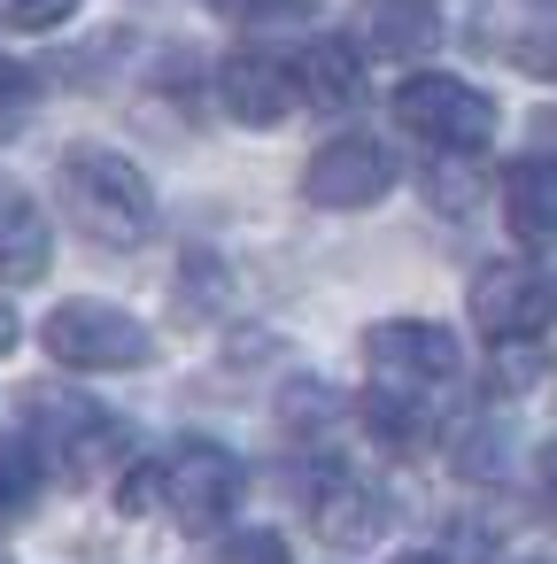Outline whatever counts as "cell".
I'll return each instance as SVG.
<instances>
[{
  "label": "cell",
  "mask_w": 557,
  "mask_h": 564,
  "mask_svg": "<svg viewBox=\"0 0 557 564\" xmlns=\"http://www.w3.org/2000/svg\"><path fill=\"white\" fill-rule=\"evenodd\" d=\"M55 194H63L71 225L101 248H140L156 232V194L117 148H71L55 171Z\"/></svg>",
  "instance_id": "6da1fadb"
},
{
  "label": "cell",
  "mask_w": 557,
  "mask_h": 564,
  "mask_svg": "<svg viewBox=\"0 0 557 564\" xmlns=\"http://www.w3.org/2000/svg\"><path fill=\"white\" fill-rule=\"evenodd\" d=\"M125 502H156L179 533H210V525L233 518V502H240V464H233L217 441H179V448H163V456L125 487Z\"/></svg>",
  "instance_id": "7a4b0ae2"
},
{
  "label": "cell",
  "mask_w": 557,
  "mask_h": 564,
  "mask_svg": "<svg viewBox=\"0 0 557 564\" xmlns=\"http://www.w3.org/2000/svg\"><path fill=\"white\" fill-rule=\"evenodd\" d=\"M24 417L40 425V448L55 456V471L71 487H94L125 464V425L101 417L86 394H63V387H24Z\"/></svg>",
  "instance_id": "3957f363"
},
{
  "label": "cell",
  "mask_w": 557,
  "mask_h": 564,
  "mask_svg": "<svg viewBox=\"0 0 557 564\" xmlns=\"http://www.w3.org/2000/svg\"><path fill=\"white\" fill-rule=\"evenodd\" d=\"M40 340L71 371H140L156 356V333L117 302H63V310H47Z\"/></svg>",
  "instance_id": "277c9868"
},
{
  "label": "cell",
  "mask_w": 557,
  "mask_h": 564,
  "mask_svg": "<svg viewBox=\"0 0 557 564\" xmlns=\"http://www.w3.org/2000/svg\"><path fill=\"white\" fill-rule=\"evenodd\" d=\"M395 124L418 132V140L441 148V155H472V148H488V132H495V101H488L480 86L449 78V70H418V78L395 86Z\"/></svg>",
  "instance_id": "5b68a950"
},
{
  "label": "cell",
  "mask_w": 557,
  "mask_h": 564,
  "mask_svg": "<svg viewBox=\"0 0 557 564\" xmlns=\"http://www.w3.org/2000/svg\"><path fill=\"white\" fill-rule=\"evenodd\" d=\"M387 186H395V148L372 140V132L325 140V148L310 155V171H302V194H310L318 209H364V202H379Z\"/></svg>",
  "instance_id": "8992f818"
},
{
  "label": "cell",
  "mask_w": 557,
  "mask_h": 564,
  "mask_svg": "<svg viewBox=\"0 0 557 564\" xmlns=\"http://www.w3.org/2000/svg\"><path fill=\"white\" fill-rule=\"evenodd\" d=\"M364 364L387 387H441V379H457L464 356H457L449 325H433V317H387V325L364 333Z\"/></svg>",
  "instance_id": "52a82bcc"
},
{
  "label": "cell",
  "mask_w": 557,
  "mask_h": 564,
  "mask_svg": "<svg viewBox=\"0 0 557 564\" xmlns=\"http://www.w3.org/2000/svg\"><path fill=\"white\" fill-rule=\"evenodd\" d=\"M217 86H225V109L240 117V124H287L294 109H302V86H294V55H264V47H240L225 70H217Z\"/></svg>",
  "instance_id": "ba28073f"
},
{
  "label": "cell",
  "mask_w": 557,
  "mask_h": 564,
  "mask_svg": "<svg viewBox=\"0 0 557 564\" xmlns=\"http://www.w3.org/2000/svg\"><path fill=\"white\" fill-rule=\"evenodd\" d=\"M549 317V279L526 271V263H488L472 279V325L488 340H526L534 325Z\"/></svg>",
  "instance_id": "9c48e42d"
},
{
  "label": "cell",
  "mask_w": 557,
  "mask_h": 564,
  "mask_svg": "<svg viewBox=\"0 0 557 564\" xmlns=\"http://www.w3.org/2000/svg\"><path fill=\"white\" fill-rule=\"evenodd\" d=\"M441 40V9L433 0H364L356 9V47L379 63H418Z\"/></svg>",
  "instance_id": "30bf717a"
},
{
  "label": "cell",
  "mask_w": 557,
  "mask_h": 564,
  "mask_svg": "<svg viewBox=\"0 0 557 564\" xmlns=\"http://www.w3.org/2000/svg\"><path fill=\"white\" fill-rule=\"evenodd\" d=\"M310 525H318L325 549H372L387 533V495L364 487V479H325L310 495Z\"/></svg>",
  "instance_id": "8fae6325"
},
{
  "label": "cell",
  "mask_w": 557,
  "mask_h": 564,
  "mask_svg": "<svg viewBox=\"0 0 557 564\" xmlns=\"http://www.w3.org/2000/svg\"><path fill=\"white\" fill-rule=\"evenodd\" d=\"M503 225L518 248H557V163L549 155H526L503 171Z\"/></svg>",
  "instance_id": "7c38bea8"
},
{
  "label": "cell",
  "mask_w": 557,
  "mask_h": 564,
  "mask_svg": "<svg viewBox=\"0 0 557 564\" xmlns=\"http://www.w3.org/2000/svg\"><path fill=\"white\" fill-rule=\"evenodd\" d=\"M294 86H302V101L325 109V117L356 109V94H364V47H349V40H310V47L294 55Z\"/></svg>",
  "instance_id": "4fadbf2b"
},
{
  "label": "cell",
  "mask_w": 557,
  "mask_h": 564,
  "mask_svg": "<svg viewBox=\"0 0 557 564\" xmlns=\"http://www.w3.org/2000/svg\"><path fill=\"white\" fill-rule=\"evenodd\" d=\"M40 271H47V217L17 178H0V279L32 286Z\"/></svg>",
  "instance_id": "5bb4252c"
},
{
  "label": "cell",
  "mask_w": 557,
  "mask_h": 564,
  "mask_svg": "<svg viewBox=\"0 0 557 564\" xmlns=\"http://www.w3.org/2000/svg\"><path fill=\"white\" fill-rule=\"evenodd\" d=\"M40 479H47V448H32V441H0V518H17L32 495H40Z\"/></svg>",
  "instance_id": "9a60e30c"
},
{
  "label": "cell",
  "mask_w": 557,
  "mask_h": 564,
  "mask_svg": "<svg viewBox=\"0 0 557 564\" xmlns=\"http://www.w3.org/2000/svg\"><path fill=\"white\" fill-rule=\"evenodd\" d=\"M32 109H40V78L24 63H0V140H17L32 124Z\"/></svg>",
  "instance_id": "2e32d148"
},
{
  "label": "cell",
  "mask_w": 557,
  "mask_h": 564,
  "mask_svg": "<svg viewBox=\"0 0 557 564\" xmlns=\"http://www.w3.org/2000/svg\"><path fill=\"white\" fill-rule=\"evenodd\" d=\"M78 0H0V24L9 32H63Z\"/></svg>",
  "instance_id": "e0dca14e"
},
{
  "label": "cell",
  "mask_w": 557,
  "mask_h": 564,
  "mask_svg": "<svg viewBox=\"0 0 557 564\" xmlns=\"http://www.w3.org/2000/svg\"><path fill=\"white\" fill-rule=\"evenodd\" d=\"M225 564H294V556H287V541H279V533L248 525V533H233V541H225Z\"/></svg>",
  "instance_id": "ac0fdd59"
},
{
  "label": "cell",
  "mask_w": 557,
  "mask_h": 564,
  "mask_svg": "<svg viewBox=\"0 0 557 564\" xmlns=\"http://www.w3.org/2000/svg\"><path fill=\"white\" fill-rule=\"evenodd\" d=\"M511 63L557 86V32H534V40H518V47H511Z\"/></svg>",
  "instance_id": "d6986e66"
},
{
  "label": "cell",
  "mask_w": 557,
  "mask_h": 564,
  "mask_svg": "<svg viewBox=\"0 0 557 564\" xmlns=\"http://www.w3.org/2000/svg\"><path fill=\"white\" fill-rule=\"evenodd\" d=\"M217 17H240V24H264V17H287V9H302V0H210Z\"/></svg>",
  "instance_id": "ffe728a7"
},
{
  "label": "cell",
  "mask_w": 557,
  "mask_h": 564,
  "mask_svg": "<svg viewBox=\"0 0 557 564\" xmlns=\"http://www.w3.org/2000/svg\"><path fill=\"white\" fill-rule=\"evenodd\" d=\"M534 487H542V510H549V525H557V433H549L542 456H534Z\"/></svg>",
  "instance_id": "44dd1931"
},
{
  "label": "cell",
  "mask_w": 557,
  "mask_h": 564,
  "mask_svg": "<svg viewBox=\"0 0 557 564\" xmlns=\"http://www.w3.org/2000/svg\"><path fill=\"white\" fill-rule=\"evenodd\" d=\"M534 148L557 163V109H542V117H534Z\"/></svg>",
  "instance_id": "7402d4cb"
},
{
  "label": "cell",
  "mask_w": 557,
  "mask_h": 564,
  "mask_svg": "<svg viewBox=\"0 0 557 564\" xmlns=\"http://www.w3.org/2000/svg\"><path fill=\"white\" fill-rule=\"evenodd\" d=\"M17 348V317H9V302H0V356Z\"/></svg>",
  "instance_id": "603a6c76"
},
{
  "label": "cell",
  "mask_w": 557,
  "mask_h": 564,
  "mask_svg": "<svg viewBox=\"0 0 557 564\" xmlns=\"http://www.w3.org/2000/svg\"><path fill=\"white\" fill-rule=\"evenodd\" d=\"M395 564H449V556H426V549H410V556H395Z\"/></svg>",
  "instance_id": "cb8c5ba5"
}]
</instances>
